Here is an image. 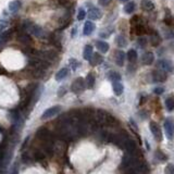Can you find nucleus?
Masks as SVG:
<instances>
[{"label":"nucleus","instance_id":"f257e3e1","mask_svg":"<svg viewBox=\"0 0 174 174\" xmlns=\"http://www.w3.org/2000/svg\"><path fill=\"white\" fill-rule=\"evenodd\" d=\"M23 29L26 31L27 33L32 34V35L36 36V37H45V31L37 24H34V23L31 22H24L23 23Z\"/></svg>","mask_w":174,"mask_h":174},{"label":"nucleus","instance_id":"f03ea898","mask_svg":"<svg viewBox=\"0 0 174 174\" xmlns=\"http://www.w3.org/2000/svg\"><path fill=\"white\" fill-rule=\"evenodd\" d=\"M84 89H85V82H84V79H81V77L75 79V81L72 83V86H71V90L75 94L81 93V91H83Z\"/></svg>","mask_w":174,"mask_h":174},{"label":"nucleus","instance_id":"7ed1b4c3","mask_svg":"<svg viewBox=\"0 0 174 174\" xmlns=\"http://www.w3.org/2000/svg\"><path fill=\"white\" fill-rule=\"evenodd\" d=\"M61 111V107L60 106H54L51 108L47 109L42 115V120H47V119H50L52 116H54L56 114H58L59 112Z\"/></svg>","mask_w":174,"mask_h":174},{"label":"nucleus","instance_id":"20e7f679","mask_svg":"<svg viewBox=\"0 0 174 174\" xmlns=\"http://www.w3.org/2000/svg\"><path fill=\"white\" fill-rule=\"evenodd\" d=\"M149 129H150V130H151L152 135L155 136V138L157 139V141H161V139H162V135H161V130H160L159 125H158L156 122L151 121V122L149 123Z\"/></svg>","mask_w":174,"mask_h":174},{"label":"nucleus","instance_id":"39448f33","mask_svg":"<svg viewBox=\"0 0 174 174\" xmlns=\"http://www.w3.org/2000/svg\"><path fill=\"white\" fill-rule=\"evenodd\" d=\"M152 79L156 82V83H161V82H164L166 79V74L164 71L161 70H156L152 72Z\"/></svg>","mask_w":174,"mask_h":174},{"label":"nucleus","instance_id":"423d86ee","mask_svg":"<svg viewBox=\"0 0 174 174\" xmlns=\"http://www.w3.org/2000/svg\"><path fill=\"white\" fill-rule=\"evenodd\" d=\"M158 66H160L164 72H172L174 69L173 63L171 62L170 60H168V59H162V60H160L159 63H158Z\"/></svg>","mask_w":174,"mask_h":174},{"label":"nucleus","instance_id":"0eeeda50","mask_svg":"<svg viewBox=\"0 0 174 174\" xmlns=\"http://www.w3.org/2000/svg\"><path fill=\"white\" fill-rule=\"evenodd\" d=\"M164 130H166V134L168 136L169 139H172L173 137V123H172V119L169 118L166 120L164 122Z\"/></svg>","mask_w":174,"mask_h":174},{"label":"nucleus","instance_id":"6e6552de","mask_svg":"<svg viewBox=\"0 0 174 174\" xmlns=\"http://www.w3.org/2000/svg\"><path fill=\"white\" fill-rule=\"evenodd\" d=\"M153 60H155V56H153V54L150 51L144 54L143 57H141V63L146 65H150L153 62Z\"/></svg>","mask_w":174,"mask_h":174},{"label":"nucleus","instance_id":"1a4fd4ad","mask_svg":"<svg viewBox=\"0 0 174 174\" xmlns=\"http://www.w3.org/2000/svg\"><path fill=\"white\" fill-rule=\"evenodd\" d=\"M88 17L90 20H98L101 18V12L98 8H95V7H91L88 10Z\"/></svg>","mask_w":174,"mask_h":174},{"label":"nucleus","instance_id":"9d476101","mask_svg":"<svg viewBox=\"0 0 174 174\" xmlns=\"http://www.w3.org/2000/svg\"><path fill=\"white\" fill-rule=\"evenodd\" d=\"M20 8H21V1L20 0H13L8 6V10L11 13H17L20 10Z\"/></svg>","mask_w":174,"mask_h":174},{"label":"nucleus","instance_id":"9b49d317","mask_svg":"<svg viewBox=\"0 0 174 174\" xmlns=\"http://www.w3.org/2000/svg\"><path fill=\"white\" fill-rule=\"evenodd\" d=\"M124 60H125V54L122 51V50H118L115 52V62L118 65L123 66L124 64Z\"/></svg>","mask_w":174,"mask_h":174},{"label":"nucleus","instance_id":"f8f14e48","mask_svg":"<svg viewBox=\"0 0 174 174\" xmlns=\"http://www.w3.org/2000/svg\"><path fill=\"white\" fill-rule=\"evenodd\" d=\"M95 28H96V26H95V24H94L93 22L87 21L85 23V25H84V29H83L84 35H90V34L93 33L94 31H95Z\"/></svg>","mask_w":174,"mask_h":174},{"label":"nucleus","instance_id":"ddd939ff","mask_svg":"<svg viewBox=\"0 0 174 174\" xmlns=\"http://www.w3.org/2000/svg\"><path fill=\"white\" fill-rule=\"evenodd\" d=\"M69 69L68 68H63V69H61L60 71H59L58 73L56 74V81H58V82H60V81H62V79H64L66 76L69 75Z\"/></svg>","mask_w":174,"mask_h":174},{"label":"nucleus","instance_id":"4468645a","mask_svg":"<svg viewBox=\"0 0 174 174\" xmlns=\"http://www.w3.org/2000/svg\"><path fill=\"white\" fill-rule=\"evenodd\" d=\"M112 88H113V91L116 96H120L123 94V90H124V87H123L122 84L120 82H113V85H112Z\"/></svg>","mask_w":174,"mask_h":174},{"label":"nucleus","instance_id":"2eb2a0df","mask_svg":"<svg viewBox=\"0 0 174 174\" xmlns=\"http://www.w3.org/2000/svg\"><path fill=\"white\" fill-rule=\"evenodd\" d=\"M141 8L146 11H151L155 9V4H153L150 0H141Z\"/></svg>","mask_w":174,"mask_h":174},{"label":"nucleus","instance_id":"dca6fc26","mask_svg":"<svg viewBox=\"0 0 174 174\" xmlns=\"http://www.w3.org/2000/svg\"><path fill=\"white\" fill-rule=\"evenodd\" d=\"M96 47L98 48V50H100L101 52H107L109 50V44L106 42H102V40H98L96 43Z\"/></svg>","mask_w":174,"mask_h":174},{"label":"nucleus","instance_id":"f3484780","mask_svg":"<svg viewBox=\"0 0 174 174\" xmlns=\"http://www.w3.org/2000/svg\"><path fill=\"white\" fill-rule=\"evenodd\" d=\"M83 57H84V59H85V60H88V61L91 59V57H93V47H91L90 45L85 46Z\"/></svg>","mask_w":174,"mask_h":174},{"label":"nucleus","instance_id":"a211bd4d","mask_svg":"<svg viewBox=\"0 0 174 174\" xmlns=\"http://www.w3.org/2000/svg\"><path fill=\"white\" fill-rule=\"evenodd\" d=\"M19 39L24 44H27L31 42V37H29L28 34H27L26 31H24V29H23V32H21V33H19Z\"/></svg>","mask_w":174,"mask_h":174},{"label":"nucleus","instance_id":"6ab92c4d","mask_svg":"<svg viewBox=\"0 0 174 174\" xmlns=\"http://www.w3.org/2000/svg\"><path fill=\"white\" fill-rule=\"evenodd\" d=\"M89 61H90V63L93 65L100 64V63L102 62V57L100 56V54H93V57H91V59Z\"/></svg>","mask_w":174,"mask_h":174},{"label":"nucleus","instance_id":"aec40b11","mask_svg":"<svg viewBox=\"0 0 174 174\" xmlns=\"http://www.w3.org/2000/svg\"><path fill=\"white\" fill-rule=\"evenodd\" d=\"M108 76L109 79H111L112 82H119L121 79V75L118 72H115V71H110Z\"/></svg>","mask_w":174,"mask_h":174},{"label":"nucleus","instance_id":"412c9836","mask_svg":"<svg viewBox=\"0 0 174 174\" xmlns=\"http://www.w3.org/2000/svg\"><path fill=\"white\" fill-rule=\"evenodd\" d=\"M137 52L136 50L134 49H130L129 50V52H127V59H129V61H130V62H134V61L137 60Z\"/></svg>","mask_w":174,"mask_h":174},{"label":"nucleus","instance_id":"4be33fe9","mask_svg":"<svg viewBox=\"0 0 174 174\" xmlns=\"http://www.w3.org/2000/svg\"><path fill=\"white\" fill-rule=\"evenodd\" d=\"M86 85L89 87V88H93L94 85H95V76H94L93 74H88L86 77Z\"/></svg>","mask_w":174,"mask_h":174},{"label":"nucleus","instance_id":"5701e85b","mask_svg":"<svg viewBox=\"0 0 174 174\" xmlns=\"http://www.w3.org/2000/svg\"><path fill=\"white\" fill-rule=\"evenodd\" d=\"M166 109H168V111H173V110H174V99L172 97L166 98Z\"/></svg>","mask_w":174,"mask_h":174},{"label":"nucleus","instance_id":"b1692460","mask_svg":"<svg viewBox=\"0 0 174 174\" xmlns=\"http://www.w3.org/2000/svg\"><path fill=\"white\" fill-rule=\"evenodd\" d=\"M10 36V32H0V45L4 44Z\"/></svg>","mask_w":174,"mask_h":174},{"label":"nucleus","instance_id":"393cba45","mask_svg":"<svg viewBox=\"0 0 174 174\" xmlns=\"http://www.w3.org/2000/svg\"><path fill=\"white\" fill-rule=\"evenodd\" d=\"M134 10H135V3L134 2H129V3L124 7V11L126 13H129V14L134 12Z\"/></svg>","mask_w":174,"mask_h":174},{"label":"nucleus","instance_id":"a878e982","mask_svg":"<svg viewBox=\"0 0 174 174\" xmlns=\"http://www.w3.org/2000/svg\"><path fill=\"white\" fill-rule=\"evenodd\" d=\"M116 44H118L119 47H125V46L127 45L126 39L121 35H119L118 37H116Z\"/></svg>","mask_w":174,"mask_h":174},{"label":"nucleus","instance_id":"bb28decb","mask_svg":"<svg viewBox=\"0 0 174 174\" xmlns=\"http://www.w3.org/2000/svg\"><path fill=\"white\" fill-rule=\"evenodd\" d=\"M155 156H156V158H157V159L159 160V161H161V162L166 161V156L164 155L162 151H160V150H157L156 153H155Z\"/></svg>","mask_w":174,"mask_h":174},{"label":"nucleus","instance_id":"cd10ccee","mask_svg":"<svg viewBox=\"0 0 174 174\" xmlns=\"http://www.w3.org/2000/svg\"><path fill=\"white\" fill-rule=\"evenodd\" d=\"M164 174H174V166L172 163H169L164 169Z\"/></svg>","mask_w":174,"mask_h":174},{"label":"nucleus","instance_id":"c85d7f7f","mask_svg":"<svg viewBox=\"0 0 174 174\" xmlns=\"http://www.w3.org/2000/svg\"><path fill=\"white\" fill-rule=\"evenodd\" d=\"M86 15V12L85 10H84L83 8H81L79 10V14H77V20H79V21H82V20H84V18H85Z\"/></svg>","mask_w":174,"mask_h":174},{"label":"nucleus","instance_id":"c756f323","mask_svg":"<svg viewBox=\"0 0 174 174\" xmlns=\"http://www.w3.org/2000/svg\"><path fill=\"white\" fill-rule=\"evenodd\" d=\"M70 65L72 66L73 70H76V69L79 66V62H77L75 59H70Z\"/></svg>","mask_w":174,"mask_h":174},{"label":"nucleus","instance_id":"7c9ffc66","mask_svg":"<svg viewBox=\"0 0 174 174\" xmlns=\"http://www.w3.org/2000/svg\"><path fill=\"white\" fill-rule=\"evenodd\" d=\"M153 93L157 94V95H161V94L164 93V88H163V87H161V86H158V87H156V88L153 89Z\"/></svg>","mask_w":174,"mask_h":174},{"label":"nucleus","instance_id":"2f4dec72","mask_svg":"<svg viewBox=\"0 0 174 174\" xmlns=\"http://www.w3.org/2000/svg\"><path fill=\"white\" fill-rule=\"evenodd\" d=\"M151 40L153 42V43H152L153 46H157L158 44H160V37H159V36H157V35H152Z\"/></svg>","mask_w":174,"mask_h":174},{"label":"nucleus","instance_id":"473e14b6","mask_svg":"<svg viewBox=\"0 0 174 174\" xmlns=\"http://www.w3.org/2000/svg\"><path fill=\"white\" fill-rule=\"evenodd\" d=\"M138 44L141 47H145L146 45H147V39H146L145 37H141L138 38Z\"/></svg>","mask_w":174,"mask_h":174},{"label":"nucleus","instance_id":"72a5a7b5","mask_svg":"<svg viewBox=\"0 0 174 174\" xmlns=\"http://www.w3.org/2000/svg\"><path fill=\"white\" fill-rule=\"evenodd\" d=\"M7 27V21L4 20H0V32H2Z\"/></svg>","mask_w":174,"mask_h":174},{"label":"nucleus","instance_id":"f704fd0d","mask_svg":"<svg viewBox=\"0 0 174 174\" xmlns=\"http://www.w3.org/2000/svg\"><path fill=\"white\" fill-rule=\"evenodd\" d=\"M110 1H111V0H98L100 6H107V4L110 3Z\"/></svg>","mask_w":174,"mask_h":174},{"label":"nucleus","instance_id":"c9c22d12","mask_svg":"<svg viewBox=\"0 0 174 174\" xmlns=\"http://www.w3.org/2000/svg\"><path fill=\"white\" fill-rule=\"evenodd\" d=\"M64 93H65V88H63L62 87V88H60V90H59V96L61 97L62 95H64Z\"/></svg>","mask_w":174,"mask_h":174},{"label":"nucleus","instance_id":"e433bc0d","mask_svg":"<svg viewBox=\"0 0 174 174\" xmlns=\"http://www.w3.org/2000/svg\"><path fill=\"white\" fill-rule=\"evenodd\" d=\"M71 36H72V37H75V36H76V27H74V28H73V31H72V34H71Z\"/></svg>","mask_w":174,"mask_h":174},{"label":"nucleus","instance_id":"4c0bfd02","mask_svg":"<svg viewBox=\"0 0 174 174\" xmlns=\"http://www.w3.org/2000/svg\"><path fill=\"white\" fill-rule=\"evenodd\" d=\"M120 1H122V2H124V1H127V0H120Z\"/></svg>","mask_w":174,"mask_h":174}]
</instances>
